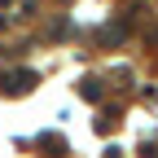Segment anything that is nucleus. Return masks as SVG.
<instances>
[{
  "instance_id": "f03ea898",
  "label": "nucleus",
  "mask_w": 158,
  "mask_h": 158,
  "mask_svg": "<svg viewBox=\"0 0 158 158\" xmlns=\"http://www.w3.org/2000/svg\"><path fill=\"white\" fill-rule=\"evenodd\" d=\"M35 149L44 154V158H62V154H66L70 145H66V141H62V136H57V132H44V136H40V141H35Z\"/></svg>"
},
{
  "instance_id": "f257e3e1",
  "label": "nucleus",
  "mask_w": 158,
  "mask_h": 158,
  "mask_svg": "<svg viewBox=\"0 0 158 158\" xmlns=\"http://www.w3.org/2000/svg\"><path fill=\"white\" fill-rule=\"evenodd\" d=\"M35 84H40L35 66H5V70H0V92H5V97H22Z\"/></svg>"
},
{
  "instance_id": "39448f33",
  "label": "nucleus",
  "mask_w": 158,
  "mask_h": 158,
  "mask_svg": "<svg viewBox=\"0 0 158 158\" xmlns=\"http://www.w3.org/2000/svg\"><path fill=\"white\" fill-rule=\"evenodd\" d=\"M48 35H53V40H66V35H70V22H66V18H62V22H53Z\"/></svg>"
},
{
  "instance_id": "20e7f679",
  "label": "nucleus",
  "mask_w": 158,
  "mask_h": 158,
  "mask_svg": "<svg viewBox=\"0 0 158 158\" xmlns=\"http://www.w3.org/2000/svg\"><path fill=\"white\" fill-rule=\"evenodd\" d=\"M97 40H101V44H123V27H106Z\"/></svg>"
},
{
  "instance_id": "7ed1b4c3",
  "label": "nucleus",
  "mask_w": 158,
  "mask_h": 158,
  "mask_svg": "<svg viewBox=\"0 0 158 158\" xmlns=\"http://www.w3.org/2000/svg\"><path fill=\"white\" fill-rule=\"evenodd\" d=\"M79 92H84L88 101H101V97H106V88H101V79H84V84H79Z\"/></svg>"
},
{
  "instance_id": "423d86ee",
  "label": "nucleus",
  "mask_w": 158,
  "mask_h": 158,
  "mask_svg": "<svg viewBox=\"0 0 158 158\" xmlns=\"http://www.w3.org/2000/svg\"><path fill=\"white\" fill-rule=\"evenodd\" d=\"M110 123H114V110H101V114H97V132H106Z\"/></svg>"
}]
</instances>
